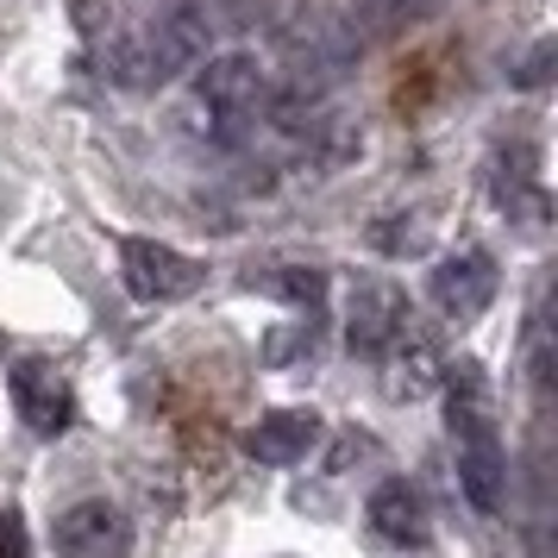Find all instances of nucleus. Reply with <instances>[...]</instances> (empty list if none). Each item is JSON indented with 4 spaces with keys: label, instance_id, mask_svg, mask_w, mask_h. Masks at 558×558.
<instances>
[{
    "label": "nucleus",
    "instance_id": "nucleus-2",
    "mask_svg": "<svg viewBox=\"0 0 558 558\" xmlns=\"http://www.w3.org/2000/svg\"><path fill=\"white\" fill-rule=\"evenodd\" d=\"M452 439H458V489L477 514L502 508V483H508V458L489 421V396H483L477 364H458L452 377Z\"/></svg>",
    "mask_w": 558,
    "mask_h": 558
},
{
    "label": "nucleus",
    "instance_id": "nucleus-9",
    "mask_svg": "<svg viewBox=\"0 0 558 558\" xmlns=\"http://www.w3.org/2000/svg\"><path fill=\"white\" fill-rule=\"evenodd\" d=\"M320 446V421L307 414V408H277V414H264L245 439V452L257 464H302L307 452Z\"/></svg>",
    "mask_w": 558,
    "mask_h": 558
},
{
    "label": "nucleus",
    "instance_id": "nucleus-6",
    "mask_svg": "<svg viewBox=\"0 0 558 558\" xmlns=\"http://www.w3.org/2000/svg\"><path fill=\"white\" fill-rule=\"evenodd\" d=\"M402 320H408V302L396 282H357L352 307H345V345L357 357H383L402 339Z\"/></svg>",
    "mask_w": 558,
    "mask_h": 558
},
{
    "label": "nucleus",
    "instance_id": "nucleus-13",
    "mask_svg": "<svg viewBox=\"0 0 558 558\" xmlns=\"http://www.w3.org/2000/svg\"><path fill=\"white\" fill-rule=\"evenodd\" d=\"M0 558H26V521L13 508L0 514Z\"/></svg>",
    "mask_w": 558,
    "mask_h": 558
},
{
    "label": "nucleus",
    "instance_id": "nucleus-3",
    "mask_svg": "<svg viewBox=\"0 0 558 558\" xmlns=\"http://www.w3.org/2000/svg\"><path fill=\"white\" fill-rule=\"evenodd\" d=\"M120 277H126L132 302H182L202 289V264L182 257L177 245H157V239H126L120 245Z\"/></svg>",
    "mask_w": 558,
    "mask_h": 558
},
{
    "label": "nucleus",
    "instance_id": "nucleus-7",
    "mask_svg": "<svg viewBox=\"0 0 558 558\" xmlns=\"http://www.w3.org/2000/svg\"><path fill=\"white\" fill-rule=\"evenodd\" d=\"M13 402H20V421H26L38 439H57V433L70 427V414H76V396H70L63 371L45 364V357L13 364Z\"/></svg>",
    "mask_w": 558,
    "mask_h": 558
},
{
    "label": "nucleus",
    "instance_id": "nucleus-12",
    "mask_svg": "<svg viewBox=\"0 0 558 558\" xmlns=\"http://www.w3.org/2000/svg\"><path fill=\"white\" fill-rule=\"evenodd\" d=\"M320 289H327V277H320V270H282V295H295L302 307L320 302Z\"/></svg>",
    "mask_w": 558,
    "mask_h": 558
},
{
    "label": "nucleus",
    "instance_id": "nucleus-8",
    "mask_svg": "<svg viewBox=\"0 0 558 558\" xmlns=\"http://www.w3.org/2000/svg\"><path fill=\"white\" fill-rule=\"evenodd\" d=\"M433 302L446 320H477L496 302V257L489 252H458L433 270Z\"/></svg>",
    "mask_w": 558,
    "mask_h": 558
},
{
    "label": "nucleus",
    "instance_id": "nucleus-1",
    "mask_svg": "<svg viewBox=\"0 0 558 558\" xmlns=\"http://www.w3.org/2000/svg\"><path fill=\"white\" fill-rule=\"evenodd\" d=\"M214 38H220V13L207 0H177L145 32L120 38V51L107 57V63H113V76L126 82V88H163V82L189 76L214 51Z\"/></svg>",
    "mask_w": 558,
    "mask_h": 558
},
{
    "label": "nucleus",
    "instance_id": "nucleus-5",
    "mask_svg": "<svg viewBox=\"0 0 558 558\" xmlns=\"http://www.w3.org/2000/svg\"><path fill=\"white\" fill-rule=\"evenodd\" d=\"M189 101L202 107H227V113H252L264 107V95H270V76H264V63H257L252 51H220V57H202L195 70H189Z\"/></svg>",
    "mask_w": 558,
    "mask_h": 558
},
{
    "label": "nucleus",
    "instance_id": "nucleus-11",
    "mask_svg": "<svg viewBox=\"0 0 558 558\" xmlns=\"http://www.w3.org/2000/svg\"><path fill=\"white\" fill-rule=\"evenodd\" d=\"M352 7L371 32H402V26H421V20L439 13V0H352Z\"/></svg>",
    "mask_w": 558,
    "mask_h": 558
},
{
    "label": "nucleus",
    "instance_id": "nucleus-4",
    "mask_svg": "<svg viewBox=\"0 0 558 558\" xmlns=\"http://www.w3.org/2000/svg\"><path fill=\"white\" fill-rule=\"evenodd\" d=\"M57 558H126L132 553V521L107 496H82L57 514L51 527Z\"/></svg>",
    "mask_w": 558,
    "mask_h": 558
},
{
    "label": "nucleus",
    "instance_id": "nucleus-10",
    "mask_svg": "<svg viewBox=\"0 0 558 558\" xmlns=\"http://www.w3.org/2000/svg\"><path fill=\"white\" fill-rule=\"evenodd\" d=\"M371 527H377L389 546H421V539H427V514H421V496H414L402 477L377 483V489H371Z\"/></svg>",
    "mask_w": 558,
    "mask_h": 558
}]
</instances>
